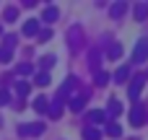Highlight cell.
I'll return each instance as SVG.
<instances>
[{
    "instance_id": "obj_1",
    "label": "cell",
    "mask_w": 148,
    "mask_h": 140,
    "mask_svg": "<svg viewBox=\"0 0 148 140\" xmlns=\"http://www.w3.org/2000/svg\"><path fill=\"white\" fill-rule=\"evenodd\" d=\"M148 60V39H138V44H135V49H133V62L135 65H140V62H146Z\"/></svg>"
},
{
    "instance_id": "obj_2",
    "label": "cell",
    "mask_w": 148,
    "mask_h": 140,
    "mask_svg": "<svg viewBox=\"0 0 148 140\" xmlns=\"http://www.w3.org/2000/svg\"><path fill=\"white\" fill-rule=\"evenodd\" d=\"M143 122H146V109H143V104H135L130 109V125L133 127H140Z\"/></svg>"
},
{
    "instance_id": "obj_3",
    "label": "cell",
    "mask_w": 148,
    "mask_h": 140,
    "mask_svg": "<svg viewBox=\"0 0 148 140\" xmlns=\"http://www.w3.org/2000/svg\"><path fill=\"white\" fill-rule=\"evenodd\" d=\"M42 132H44V125H42V122H31V125H21V127H18V135H23V138L42 135Z\"/></svg>"
},
{
    "instance_id": "obj_4",
    "label": "cell",
    "mask_w": 148,
    "mask_h": 140,
    "mask_svg": "<svg viewBox=\"0 0 148 140\" xmlns=\"http://www.w3.org/2000/svg\"><path fill=\"white\" fill-rule=\"evenodd\" d=\"M143 83H146V78H143V75H135V78H133V83H130V88H127V96H130L133 101H138V96H140V88H143Z\"/></svg>"
},
{
    "instance_id": "obj_5",
    "label": "cell",
    "mask_w": 148,
    "mask_h": 140,
    "mask_svg": "<svg viewBox=\"0 0 148 140\" xmlns=\"http://www.w3.org/2000/svg\"><path fill=\"white\" fill-rule=\"evenodd\" d=\"M23 34H26V36H36V34H39V21H36V18H29V21L23 23Z\"/></svg>"
},
{
    "instance_id": "obj_6",
    "label": "cell",
    "mask_w": 148,
    "mask_h": 140,
    "mask_svg": "<svg viewBox=\"0 0 148 140\" xmlns=\"http://www.w3.org/2000/svg\"><path fill=\"white\" fill-rule=\"evenodd\" d=\"M62 107H65V101H62V99H55V104L47 109V112H49V117H52V120H57V117L62 114Z\"/></svg>"
},
{
    "instance_id": "obj_7",
    "label": "cell",
    "mask_w": 148,
    "mask_h": 140,
    "mask_svg": "<svg viewBox=\"0 0 148 140\" xmlns=\"http://www.w3.org/2000/svg\"><path fill=\"white\" fill-rule=\"evenodd\" d=\"M88 120H91L94 125H104V122H107V112H101V109H94V112L88 114Z\"/></svg>"
},
{
    "instance_id": "obj_8",
    "label": "cell",
    "mask_w": 148,
    "mask_h": 140,
    "mask_svg": "<svg viewBox=\"0 0 148 140\" xmlns=\"http://www.w3.org/2000/svg\"><path fill=\"white\" fill-rule=\"evenodd\" d=\"M135 18L138 21H146L148 18V3H138L135 5Z\"/></svg>"
},
{
    "instance_id": "obj_9",
    "label": "cell",
    "mask_w": 148,
    "mask_h": 140,
    "mask_svg": "<svg viewBox=\"0 0 148 140\" xmlns=\"http://www.w3.org/2000/svg\"><path fill=\"white\" fill-rule=\"evenodd\" d=\"M125 10H127V3H114L112 5V18H120V16H125Z\"/></svg>"
},
{
    "instance_id": "obj_10",
    "label": "cell",
    "mask_w": 148,
    "mask_h": 140,
    "mask_svg": "<svg viewBox=\"0 0 148 140\" xmlns=\"http://www.w3.org/2000/svg\"><path fill=\"white\" fill-rule=\"evenodd\" d=\"M57 16H60V10L49 5V8H47V10L42 13V21H47V23H49V21H57Z\"/></svg>"
},
{
    "instance_id": "obj_11",
    "label": "cell",
    "mask_w": 148,
    "mask_h": 140,
    "mask_svg": "<svg viewBox=\"0 0 148 140\" xmlns=\"http://www.w3.org/2000/svg\"><path fill=\"white\" fill-rule=\"evenodd\" d=\"M83 107H86V96H75V99H70V109H73V112H83Z\"/></svg>"
},
{
    "instance_id": "obj_12",
    "label": "cell",
    "mask_w": 148,
    "mask_h": 140,
    "mask_svg": "<svg viewBox=\"0 0 148 140\" xmlns=\"http://www.w3.org/2000/svg\"><path fill=\"white\" fill-rule=\"evenodd\" d=\"M107 135H109V138H122V127H120L117 122H109V125H107Z\"/></svg>"
},
{
    "instance_id": "obj_13",
    "label": "cell",
    "mask_w": 148,
    "mask_h": 140,
    "mask_svg": "<svg viewBox=\"0 0 148 140\" xmlns=\"http://www.w3.org/2000/svg\"><path fill=\"white\" fill-rule=\"evenodd\" d=\"M101 138V130H96V127H86L83 130V140H99Z\"/></svg>"
},
{
    "instance_id": "obj_14",
    "label": "cell",
    "mask_w": 148,
    "mask_h": 140,
    "mask_svg": "<svg viewBox=\"0 0 148 140\" xmlns=\"http://www.w3.org/2000/svg\"><path fill=\"white\" fill-rule=\"evenodd\" d=\"M127 75H130V68H127V65H122V68L114 73V81H117V83H125V81H127Z\"/></svg>"
},
{
    "instance_id": "obj_15",
    "label": "cell",
    "mask_w": 148,
    "mask_h": 140,
    "mask_svg": "<svg viewBox=\"0 0 148 140\" xmlns=\"http://www.w3.org/2000/svg\"><path fill=\"white\" fill-rule=\"evenodd\" d=\"M31 107H34V109H36V112H42V114H44V112H47V109H49V107H47V99H44V96H36V99H34V104H31Z\"/></svg>"
},
{
    "instance_id": "obj_16",
    "label": "cell",
    "mask_w": 148,
    "mask_h": 140,
    "mask_svg": "<svg viewBox=\"0 0 148 140\" xmlns=\"http://www.w3.org/2000/svg\"><path fill=\"white\" fill-rule=\"evenodd\" d=\"M120 55H122V47H120V44H112V47L107 49V57H109V60H117Z\"/></svg>"
},
{
    "instance_id": "obj_17",
    "label": "cell",
    "mask_w": 148,
    "mask_h": 140,
    "mask_svg": "<svg viewBox=\"0 0 148 140\" xmlns=\"http://www.w3.org/2000/svg\"><path fill=\"white\" fill-rule=\"evenodd\" d=\"M29 88H31V86H29L26 81H18V83H16V94H18V96H26Z\"/></svg>"
},
{
    "instance_id": "obj_18",
    "label": "cell",
    "mask_w": 148,
    "mask_h": 140,
    "mask_svg": "<svg viewBox=\"0 0 148 140\" xmlns=\"http://www.w3.org/2000/svg\"><path fill=\"white\" fill-rule=\"evenodd\" d=\"M120 112H122V104H120V101H109V112H107V114H109V117H117Z\"/></svg>"
},
{
    "instance_id": "obj_19",
    "label": "cell",
    "mask_w": 148,
    "mask_h": 140,
    "mask_svg": "<svg viewBox=\"0 0 148 140\" xmlns=\"http://www.w3.org/2000/svg\"><path fill=\"white\" fill-rule=\"evenodd\" d=\"M34 81H36V86H47V83H49V75H47V73H36Z\"/></svg>"
},
{
    "instance_id": "obj_20",
    "label": "cell",
    "mask_w": 148,
    "mask_h": 140,
    "mask_svg": "<svg viewBox=\"0 0 148 140\" xmlns=\"http://www.w3.org/2000/svg\"><path fill=\"white\" fill-rule=\"evenodd\" d=\"M39 65L47 70V68H52V65H55V57H52V55H49V57H42V62H39Z\"/></svg>"
},
{
    "instance_id": "obj_21",
    "label": "cell",
    "mask_w": 148,
    "mask_h": 140,
    "mask_svg": "<svg viewBox=\"0 0 148 140\" xmlns=\"http://www.w3.org/2000/svg\"><path fill=\"white\" fill-rule=\"evenodd\" d=\"M16 16H18V10H16V8H5V18H8V21H13Z\"/></svg>"
},
{
    "instance_id": "obj_22",
    "label": "cell",
    "mask_w": 148,
    "mask_h": 140,
    "mask_svg": "<svg viewBox=\"0 0 148 140\" xmlns=\"http://www.w3.org/2000/svg\"><path fill=\"white\" fill-rule=\"evenodd\" d=\"M107 81H109V75H107V73H96V83H99V86H104Z\"/></svg>"
},
{
    "instance_id": "obj_23",
    "label": "cell",
    "mask_w": 148,
    "mask_h": 140,
    "mask_svg": "<svg viewBox=\"0 0 148 140\" xmlns=\"http://www.w3.org/2000/svg\"><path fill=\"white\" fill-rule=\"evenodd\" d=\"M8 101H10V94L3 88V91H0V107H3V104H8Z\"/></svg>"
},
{
    "instance_id": "obj_24",
    "label": "cell",
    "mask_w": 148,
    "mask_h": 140,
    "mask_svg": "<svg viewBox=\"0 0 148 140\" xmlns=\"http://www.w3.org/2000/svg\"><path fill=\"white\" fill-rule=\"evenodd\" d=\"M10 60V49H0V62H8Z\"/></svg>"
},
{
    "instance_id": "obj_25",
    "label": "cell",
    "mask_w": 148,
    "mask_h": 140,
    "mask_svg": "<svg viewBox=\"0 0 148 140\" xmlns=\"http://www.w3.org/2000/svg\"><path fill=\"white\" fill-rule=\"evenodd\" d=\"M52 36V31H39V42H47Z\"/></svg>"
},
{
    "instance_id": "obj_26",
    "label": "cell",
    "mask_w": 148,
    "mask_h": 140,
    "mask_svg": "<svg viewBox=\"0 0 148 140\" xmlns=\"http://www.w3.org/2000/svg\"><path fill=\"white\" fill-rule=\"evenodd\" d=\"M18 70H21L23 75H29V73H31V65H26V62H23V65H18Z\"/></svg>"
}]
</instances>
